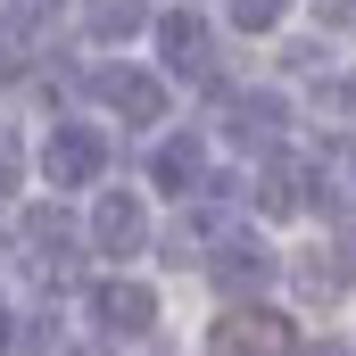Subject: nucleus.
Returning <instances> with one entry per match:
<instances>
[{
  "mask_svg": "<svg viewBox=\"0 0 356 356\" xmlns=\"http://www.w3.org/2000/svg\"><path fill=\"white\" fill-rule=\"evenodd\" d=\"M216 356H298L290 315H273V307H232V315H216Z\"/></svg>",
  "mask_w": 356,
  "mask_h": 356,
  "instance_id": "nucleus-1",
  "label": "nucleus"
},
{
  "mask_svg": "<svg viewBox=\"0 0 356 356\" xmlns=\"http://www.w3.org/2000/svg\"><path fill=\"white\" fill-rule=\"evenodd\" d=\"M17 241H25L17 257H25V266L42 273V282H67V273H75V257H83V249H75L83 232H75V224H67L58 207H33V216L17 224Z\"/></svg>",
  "mask_w": 356,
  "mask_h": 356,
  "instance_id": "nucleus-2",
  "label": "nucleus"
},
{
  "mask_svg": "<svg viewBox=\"0 0 356 356\" xmlns=\"http://www.w3.org/2000/svg\"><path fill=\"white\" fill-rule=\"evenodd\" d=\"M99 166H108V133H99V124H50V141H42V175H50V191L91 182Z\"/></svg>",
  "mask_w": 356,
  "mask_h": 356,
  "instance_id": "nucleus-3",
  "label": "nucleus"
},
{
  "mask_svg": "<svg viewBox=\"0 0 356 356\" xmlns=\"http://www.w3.org/2000/svg\"><path fill=\"white\" fill-rule=\"evenodd\" d=\"M91 99L116 108V124H149V116H166V91H158V75H141V67H99V75H91Z\"/></svg>",
  "mask_w": 356,
  "mask_h": 356,
  "instance_id": "nucleus-4",
  "label": "nucleus"
},
{
  "mask_svg": "<svg viewBox=\"0 0 356 356\" xmlns=\"http://www.w3.org/2000/svg\"><path fill=\"white\" fill-rule=\"evenodd\" d=\"M91 315H99V332H108V340H149L158 298H149L141 282H99V290H91Z\"/></svg>",
  "mask_w": 356,
  "mask_h": 356,
  "instance_id": "nucleus-5",
  "label": "nucleus"
},
{
  "mask_svg": "<svg viewBox=\"0 0 356 356\" xmlns=\"http://www.w3.org/2000/svg\"><path fill=\"white\" fill-rule=\"evenodd\" d=\"M158 50H166V67H175L182 83H207V67H216V33H207L191 8L158 17Z\"/></svg>",
  "mask_w": 356,
  "mask_h": 356,
  "instance_id": "nucleus-6",
  "label": "nucleus"
},
{
  "mask_svg": "<svg viewBox=\"0 0 356 356\" xmlns=\"http://www.w3.org/2000/svg\"><path fill=\"white\" fill-rule=\"evenodd\" d=\"M91 241H99V257H133V249L149 241V216H141V199H133V191H108V199L91 207Z\"/></svg>",
  "mask_w": 356,
  "mask_h": 356,
  "instance_id": "nucleus-7",
  "label": "nucleus"
},
{
  "mask_svg": "<svg viewBox=\"0 0 356 356\" xmlns=\"http://www.w3.org/2000/svg\"><path fill=\"white\" fill-rule=\"evenodd\" d=\"M149 175L166 182V191H175L182 207H191V199H199V191H207V141H199V133H175V141H158V158H149Z\"/></svg>",
  "mask_w": 356,
  "mask_h": 356,
  "instance_id": "nucleus-8",
  "label": "nucleus"
},
{
  "mask_svg": "<svg viewBox=\"0 0 356 356\" xmlns=\"http://www.w3.org/2000/svg\"><path fill=\"white\" fill-rule=\"evenodd\" d=\"M207 273H216L232 298H241V290H266V282H273V249L257 241V232H232V241L207 257Z\"/></svg>",
  "mask_w": 356,
  "mask_h": 356,
  "instance_id": "nucleus-9",
  "label": "nucleus"
},
{
  "mask_svg": "<svg viewBox=\"0 0 356 356\" xmlns=\"http://www.w3.org/2000/svg\"><path fill=\"white\" fill-rule=\"evenodd\" d=\"M282 116H290L282 91H224V133H232V141H257V149H266L273 133H282Z\"/></svg>",
  "mask_w": 356,
  "mask_h": 356,
  "instance_id": "nucleus-10",
  "label": "nucleus"
},
{
  "mask_svg": "<svg viewBox=\"0 0 356 356\" xmlns=\"http://www.w3.org/2000/svg\"><path fill=\"white\" fill-rule=\"evenodd\" d=\"M298 182H307V166H298V158H266V166H257V207H266V216H290V207L307 199Z\"/></svg>",
  "mask_w": 356,
  "mask_h": 356,
  "instance_id": "nucleus-11",
  "label": "nucleus"
},
{
  "mask_svg": "<svg viewBox=\"0 0 356 356\" xmlns=\"http://www.w3.org/2000/svg\"><path fill=\"white\" fill-rule=\"evenodd\" d=\"M83 25H91V42H133V33L149 25V8H141V0H91Z\"/></svg>",
  "mask_w": 356,
  "mask_h": 356,
  "instance_id": "nucleus-12",
  "label": "nucleus"
},
{
  "mask_svg": "<svg viewBox=\"0 0 356 356\" xmlns=\"http://www.w3.org/2000/svg\"><path fill=\"white\" fill-rule=\"evenodd\" d=\"M282 8L290 0H232V25L241 33H266V25H282Z\"/></svg>",
  "mask_w": 356,
  "mask_h": 356,
  "instance_id": "nucleus-13",
  "label": "nucleus"
},
{
  "mask_svg": "<svg viewBox=\"0 0 356 356\" xmlns=\"http://www.w3.org/2000/svg\"><path fill=\"white\" fill-rule=\"evenodd\" d=\"M0 75H25V25L0 17Z\"/></svg>",
  "mask_w": 356,
  "mask_h": 356,
  "instance_id": "nucleus-14",
  "label": "nucleus"
},
{
  "mask_svg": "<svg viewBox=\"0 0 356 356\" xmlns=\"http://www.w3.org/2000/svg\"><path fill=\"white\" fill-rule=\"evenodd\" d=\"M8 17H17L25 33H42V25H58V0H8Z\"/></svg>",
  "mask_w": 356,
  "mask_h": 356,
  "instance_id": "nucleus-15",
  "label": "nucleus"
},
{
  "mask_svg": "<svg viewBox=\"0 0 356 356\" xmlns=\"http://www.w3.org/2000/svg\"><path fill=\"white\" fill-rule=\"evenodd\" d=\"M17 175H25V149H17V133L0 124V191H17Z\"/></svg>",
  "mask_w": 356,
  "mask_h": 356,
  "instance_id": "nucleus-16",
  "label": "nucleus"
},
{
  "mask_svg": "<svg viewBox=\"0 0 356 356\" xmlns=\"http://www.w3.org/2000/svg\"><path fill=\"white\" fill-rule=\"evenodd\" d=\"M25 348H33V356H50V348H58V315H50V323H25Z\"/></svg>",
  "mask_w": 356,
  "mask_h": 356,
  "instance_id": "nucleus-17",
  "label": "nucleus"
},
{
  "mask_svg": "<svg viewBox=\"0 0 356 356\" xmlns=\"http://www.w3.org/2000/svg\"><path fill=\"white\" fill-rule=\"evenodd\" d=\"M315 17L323 25H356V0H315Z\"/></svg>",
  "mask_w": 356,
  "mask_h": 356,
  "instance_id": "nucleus-18",
  "label": "nucleus"
},
{
  "mask_svg": "<svg viewBox=\"0 0 356 356\" xmlns=\"http://www.w3.org/2000/svg\"><path fill=\"white\" fill-rule=\"evenodd\" d=\"M315 108H356V83H323V91H315Z\"/></svg>",
  "mask_w": 356,
  "mask_h": 356,
  "instance_id": "nucleus-19",
  "label": "nucleus"
},
{
  "mask_svg": "<svg viewBox=\"0 0 356 356\" xmlns=\"http://www.w3.org/2000/svg\"><path fill=\"white\" fill-rule=\"evenodd\" d=\"M340 282H356V224H340Z\"/></svg>",
  "mask_w": 356,
  "mask_h": 356,
  "instance_id": "nucleus-20",
  "label": "nucleus"
},
{
  "mask_svg": "<svg viewBox=\"0 0 356 356\" xmlns=\"http://www.w3.org/2000/svg\"><path fill=\"white\" fill-rule=\"evenodd\" d=\"M307 356H348V348H340V340H315V348H307Z\"/></svg>",
  "mask_w": 356,
  "mask_h": 356,
  "instance_id": "nucleus-21",
  "label": "nucleus"
},
{
  "mask_svg": "<svg viewBox=\"0 0 356 356\" xmlns=\"http://www.w3.org/2000/svg\"><path fill=\"white\" fill-rule=\"evenodd\" d=\"M0 348H8V298H0Z\"/></svg>",
  "mask_w": 356,
  "mask_h": 356,
  "instance_id": "nucleus-22",
  "label": "nucleus"
},
{
  "mask_svg": "<svg viewBox=\"0 0 356 356\" xmlns=\"http://www.w3.org/2000/svg\"><path fill=\"white\" fill-rule=\"evenodd\" d=\"M348 175H356V141H348Z\"/></svg>",
  "mask_w": 356,
  "mask_h": 356,
  "instance_id": "nucleus-23",
  "label": "nucleus"
}]
</instances>
